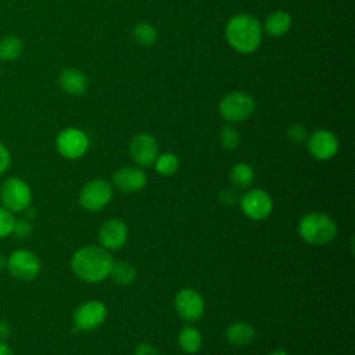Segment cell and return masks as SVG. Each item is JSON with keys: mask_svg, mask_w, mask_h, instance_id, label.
<instances>
[{"mask_svg": "<svg viewBox=\"0 0 355 355\" xmlns=\"http://www.w3.org/2000/svg\"><path fill=\"white\" fill-rule=\"evenodd\" d=\"M236 200H237V196H236V191L233 189H223L219 193V201L226 207L233 205L236 202Z\"/></svg>", "mask_w": 355, "mask_h": 355, "instance_id": "cell-30", "label": "cell"}, {"mask_svg": "<svg viewBox=\"0 0 355 355\" xmlns=\"http://www.w3.org/2000/svg\"><path fill=\"white\" fill-rule=\"evenodd\" d=\"M133 355H159V354L154 345L148 343H141L135 348Z\"/></svg>", "mask_w": 355, "mask_h": 355, "instance_id": "cell-31", "label": "cell"}, {"mask_svg": "<svg viewBox=\"0 0 355 355\" xmlns=\"http://www.w3.org/2000/svg\"><path fill=\"white\" fill-rule=\"evenodd\" d=\"M107 306L101 301L90 300L80 304L75 309L72 315V322L78 330L89 331L101 326L107 319Z\"/></svg>", "mask_w": 355, "mask_h": 355, "instance_id": "cell-9", "label": "cell"}, {"mask_svg": "<svg viewBox=\"0 0 355 355\" xmlns=\"http://www.w3.org/2000/svg\"><path fill=\"white\" fill-rule=\"evenodd\" d=\"M306 148L313 158L327 161L337 154L338 140L333 132L327 129H318L308 136Z\"/></svg>", "mask_w": 355, "mask_h": 355, "instance_id": "cell-12", "label": "cell"}, {"mask_svg": "<svg viewBox=\"0 0 355 355\" xmlns=\"http://www.w3.org/2000/svg\"><path fill=\"white\" fill-rule=\"evenodd\" d=\"M147 184V175L143 169L136 166H123L114 172L111 186L122 193L140 191Z\"/></svg>", "mask_w": 355, "mask_h": 355, "instance_id": "cell-15", "label": "cell"}, {"mask_svg": "<svg viewBox=\"0 0 355 355\" xmlns=\"http://www.w3.org/2000/svg\"><path fill=\"white\" fill-rule=\"evenodd\" d=\"M112 255L101 245H86L79 248L71 258L73 275L86 283H98L110 276Z\"/></svg>", "mask_w": 355, "mask_h": 355, "instance_id": "cell-1", "label": "cell"}, {"mask_svg": "<svg viewBox=\"0 0 355 355\" xmlns=\"http://www.w3.org/2000/svg\"><path fill=\"white\" fill-rule=\"evenodd\" d=\"M0 200L4 208L11 212H24L32 201L29 184L17 176L6 179L0 187Z\"/></svg>", "mask_w": 355, "mask_h": 355, "instance_id": "cell-4", "label": "cell"}, {"mask_svg": "<svg viewBox=\"0 0 355 355\" xmlns=\"http://www.w3.org/2000/svg\"><path fill=\"white\" fill-rule=\"evenodd\" d=\"M55 148L67 159H78L89 148L87 135L78 128H67L57 135Z\"/></svg>", "mask_w": 355, "mask_h": 355, "instance_id": "cell-8", "label": "cell"}, {"mask_svg": "<svg viewBox=\"0 0 355 355\" xmlns=\"http://www.w3.org/2000/svg\"><path fill=\"white\" fill-rule=\"evenodd\" d=\"M132 35H133V39L140 46H144V47L153 46L157 42V39H158L157 29L151 24H148V22H139L133 28Z\"/></svg>", "mask_w": 355, "mask_h": 355, "instance_id": "cell-23", "label": "cell"}, {"mask_svg": "<svg viewBox=\"0 0 355 355\" xmlns=\"http://www.w3.org/2000/svg\"><path fill=\"white\" fill-rule=\"evenodd\" d=\"M128 240V226L123 220L112 218L107 219L98 230V243L108 251L119 250Z\"/></svg>", "mask_w": 355, "mask_h": 355, "instance_id": "cell-14", "label": "cell"}, {"mask_svg": "<svg viewBox=\"0 0 355 355\" xmlns=\"http://www.w3.org/2000/svg\"><path fill=\"white\" fill-rule=\"evenodd\" d=\"M178 344L183 352L196 354L202 345V336L198 329L193 326H186L179 331Z\"/></svg>", "mask_w": 355, "mask_h": 355, "instance_id": "cell-19", "label": "cell"}, {"mask_svg": "<svg viewBox=\"0 0 355 355\" xmlns=\"http://www.w3.org/2000/svg\"><path fill=\"white\" fill-rule=\"evenodd\" d=\"M6 265H7V258L0 255V272H3L6 269Z\"/></svg>", "mask_w": 355, "mask_h": 355, "instance_id": "cell-34", "label": "cell"}, {"mask_svg": "<svg viewBox=\"0 0 355 355\" xmlns=\"http://www.w3.org/2000/svg\"><path fill=\"white\" fill-rule=\"evenodd\" d=\"M155 171L162 176H172L179 168V158L173 153H164L154 161Z\"/></svg>", "mask_w": 355, "mask_h": 355, "instance_id": "cell-24", "label": "cell"}, {"mask_svg": "<svg viewBox=\"0 0 355 355\" xmlns=\"http://www.w3.org/2000/svg\"><path fill=\"white\" fill-rule=\"evenodd\" d=\"M227 43L239 53L250 54L262 42V25L250 14H236L226 24Z\"/></svg>", "mask_w": 355, "mask_h": 355, "instance_id": "cell-2", "label": "cell"}, {"mask_svg": "<svg viewBox=\"0 0 355 355\" xmlns=\"http://www.w3.org/2000/svg\"><path fill=\"white\" fill-rule=\"evenodd\" d=\"M300 237L312 245H323L330 243L337 234V225L326 214L309 212L305 214L298 223Z\"/></svg>", "mask_w": 355, "mask_h": 355, "instance_id": "cell-3", "label": "cell"}, {"mask_svg": "<svg viewBox=\"0 0 355 355\" xmlns=\"http://www.w3.org/2000/svg\"><path fill=\"white\" fill-rule=\"evenodd\" d=\"M12 233L21 239L28 237L32 233V225L28 219H15Z\"/></svg>", "mask_w": 355, "mask_h": 355, "instance_id": "cell-28", "label": "cell"}, {"mask_svg": "<svg viewBox=\"0 0 355 355\" xmlns=\"http://www.w3.org/2000/svg\"><path fill=\"white\" fill-rule=\"evenodd\" d=\"M14 223H15V218L12 212L1 205L0 207V239H4L12 234Z\"/></svg>", "mask_w": 355, "mask_h": 355, "instance_id": "cell-26", "label": "cell"}, {"mask_svg": "<svg viewBox=\"0 0 355 355\" xmlns=\"http://www.w3.org/2000/svg\"><path fill=\"white\" fill-rule=\"evenodd\" d=\"M6 269L12 277L22 282H31L37 277L42 265L39 257L35 252L25 248H19L8 255Z\"/></svg>", "mask_w": 355, "mask_h": 355, "instance_id": "cell-6", "label": "cell"}, {"mask_svg": "<svg viewBox=\"0 0 355 355\" xmlns=\"http://www.w3.org/2000/svg\"><path fill=\"white\" fill-rule=\"evenodd\" d=\"M240 208L247 218L252 220H263L270 215L273 201L265 190L251 189L240 198Z\"/></svg>", "mask_w": 355, "mask_h": 355, "instance_id": "cell-10", "label": "cell"}, {"mask_svg": "<svg viewBox=\"0 0 355 355\" xmlns=\"http://www.w3.org/2000/svg\"><path fill=\"white\" fill-rule=\"evenodd\" d=\"M178 315L187 322H196L202 318L205 304L201 294L194 288H182L176 293L173 300Z\"/></svg>", "mask_w": 355, "mask_h": 355, "instance_id": "cell-11", "label": "cell"}, {"mask_svg": "<svg viewBox=\"0 0 355 355\" xmlns=\"http://www.w3.org/2000/svg\"><path fill=\"white\" fill-rule=\"evenodd\" d=\"M58 83H60V87L71 96H79L85 93L87 87V79L85 73L75 68H64L60 72Z\"/></svg>", "mask_w": 355, "mask_h": 355, "instance_id": "cell-16", "label": "cell"}, {"mask_svg": "<svg viewBox=\"0 0 355 355\" xmlns=\"http://www.w3.org/2000/svg\"><path fill=\"white\" fill-rule=\"evenodd\" d=\"M218 110L225 121L241 122L251 116L255 110V101L248 93L232 92L219 101Z\"/></svg>", "mask_w": 355, "mask_h": 355, "instance_id": "cell-5", "label": "cell"}, {"mask_svg": "<svg viewBox=\"0 0 355 355\" xmlns=\"http://www.w3.org/2000/svg\"><path fill=\"white\" fill-rule=\"evenodd\" d=\"M136 268L129 263L128 261H118L112 262L110 277L116 283L118 286H129L136 280Z\"/></svg>", "mask_w": 355, "mask_h": 355, "instance_id": "cell-20", "label": "cell"}, {"mask_svg": "<svg viewBox=\"0 0 355 355\" xmlns=\"http://www.w3.org/2000/svg\"><path fill=\"white\" fill-rule=\"evenodd\" d=\"M11 164V155L8 148L0 141V175L4 173Z\"/></svg>", "mask_w": 355, "mask_h": 355, "instance_id": "cell-29", "label": "cell"}, {"mask_svg": "<svg viewBox=\"0 0 355 355\" xmlns=\"http://www.w3.org/2000/svg\"><path fill=\"white\" fill-rule=\"evenodd\" d=\"M24 51V42L14 36L8 35L0 39V60L1 61H14L21 57Z\"/></svg>", "mask_w": 355, "mask_h": 355, "instance_id": "cell-21", "label": "cell"}, {"mask_svg": "<svg viewBox=\"0 0 355 355\" xmlns=\"http://www.w3.org/2000/svg\"><path fill=\"white\" fill-rule=\"evenodd\" d=\"M219 143L222 144V147H225L226 150H233L239 146L240 143V135L237 132V129H234L230 125H225L220 130H219Z\"/></svg>", "mask_w": 355, "mask_h": 355, "instance_id": "cell-25", "label": "cell"}, {"mask_svg": "<svg viewBox=\"0 0 355 355\" xmlns=\"http://www.w3.org/2000/svg\"><path fill=\"white\" fill-rule=\"evenodd\" d=\"M129 154L139 166H151L158 157L157 140L148 133H139L129 143Z\"/></svg>", "mask_w": 355, "mask_h": 355, "instance_id": "cell-13", "label": "cell"}, {"mask_svg": "<svg viewBox=\"0 0 355 355\" xmlns=\"http://www.w3.org/2000/svg\"><path fill=\"white\" fill-rule=\"evenodd\" d=\"M11 334V326L6 320H0V341H6Z\"/></svg>", "mask_w": 355, "mask_h": 355, "instance_id": "cell-32", "label": "cell"}, {"mask_svg": "<svg viewBox=\"0 0 355 355\" xmlns=\"http://www.w3.org/2000/svg\"><path fill=\"white\" fill-rule=\"evenodd\" d=\"M287 137L290 141H293L294 144H301L304 141H306L308 139V132L302 125L294 123L287 129Z\"/></svg>", "mask_w": 355, "mask_h": 355, "instance_id": "cell-27", "label": "cell"}, {"mask_svg": "<svg viewBox=\"0 0 355 355\" xmlns=\"http://www.w3.org/2000/svg\"><path fill=\"white\" fill-rule=\"evenodd\" d=\"M226 338L233 345H247L255 338V329L247 322H236L227 327Z\"/></svg>", "mask_w": 355, "mask_h": 355, "instance_id": "cell-18", "label": "cell"}, {"mask_svg": "<svg viewBox=\"0 0 355 355\" xmlns=\"http://www.w3.org/2000/svg\"><path fill=\"white\" fill-rule=\"evenodd\" d=\"M291 28V15L284 10H276L272 11L262 26V31H265L269 36H283L287 33Z\"/></svg>", "mask_w": 355, "mask_h": 355, "instance_id": "cell-17", "label": "cell"}, {"mask_svg": "<svg viewBox=\"0 0 355 355\" xmlns=\"http://www.w3.org/2000/svg\"><path fill=\"white\" fill-rule=\"evenodd\" d=\"M266 355H288V354L284 349H275V351H272V352H269Z\"/></svg>", "mask_w": 355, "mask_h": 355, "instance_id": "cell-35", "label": "cell"}, {"mask_svg": "<svg viewBox=\"0 0 355 355\" xmlns=\"http://www.w3.org/2000/svg\"><path fill=\"white\" fill-rule=\"evenodd\" d=\"M0 355H14L11 347L6 341H0Z\"/></svg>", "mask_w": 355, "mask_h": 355, "instance_id": "cell-33", "label": "cell"}, {"mask_svg": "<svg viewBox=\"0 0 355 355\" xmlns=\"http://www.w3.org/2000/svg\"><path fill=\"white\" fill-rule=\"evenodd\" d=\"M112 198V186L104 179H93L80 189L79 204L83 209L97 212L108 205Z\"/></svg>", "mask_w": 355, "mask_h": 355, "instance_id": "cell-7", "label": "cell"}, {"mask_svg": "<svg viewBox=\"0 0 355 355\" xmlns=\"http://www.w3.org/2000/svg\"><path fill=\"white\" fill-rule=\"evenodd\" d=\"M254 179H255L254 169L245 162H239L230 169V182L239 189L250 187Z\"/></svg>", "mask_w": 355, "mask_h": 355, "instance_id": "cell-22", "label": "cell"}]
</instances>
